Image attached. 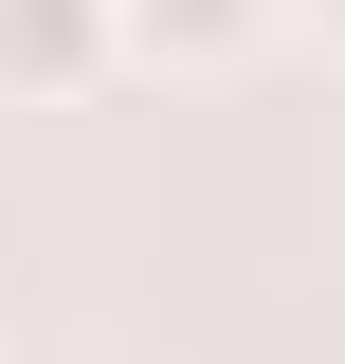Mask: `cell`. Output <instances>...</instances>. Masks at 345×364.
Listing matches in <instances>:
<instances>
[{
	"label": "cell",
	"instance_id": "1",
	"mask_svg": "<svg viewBox=\"0 0 345 364\" xmlns=\"http://www.w3.org/2000/svg\"><path fill=\"white\" fill-rule=\"evenodd\" d=\"M109 73H128L109 0H0V109H91Z\"/></svg>",
	"mask_w": 345,
	"mask_h": 364
},
{
	"label": "cell",
	"instance_id": "2",
	"mask_svg": "<svg viewBox=\"0 0 345 364\" xmlns=\"http://www.w3.org/2000/svg\"><path fill=\"white\" fill-rule=\"evenodd\" d=\"M128 18V73H255L291 37V0H109Z\"/></svg>",
	"mask_w": 345,
	"mask_h": 364
},
{
	"label": "cell",
	"instance_id": "3",
	"mask_svg": "<svg viewBox=\"0 0 345 364\" xmlns=\"http://www.w3.org/2000/svg\"><path fill=\"white\" fill-rule=\"evenodd\" d=\"M309 37H327V73H345V0H309Z\"/></svg>",
	"mask_w": 345,
	"mask_h": 364
}]
</instances>
